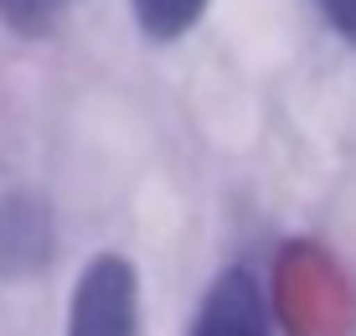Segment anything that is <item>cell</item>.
Listing matches in <instances>:
<instances>
[{"label": "cell", "instance_id": "1", "mask_svg": "<svg viewBox=\"0 0 356 336\" xmlns=\"http://www.w3.org/2000/svg\"><path fill=\"white\" fill-rule=\"evenodd\" d=\"M67 336H140V280L129 259H88V269L72 284Z\"/></svg>", "mask_w": 356, "mask_h": 336}, {"label": "cell", "instance_id": "2", "mask_svg": "<svg viewBox=\"0 0 356 336\" xmlns=\"http://www.w3.org/2000/svg\"><path fill=\"white\" fill-rule=\"evenodd\" d=\"M57 248L52 228V207L36 192H6L0 197V275L6 280H26L36 269H47Z\"/></svg>", "mask_w": 356, "mask_h": 336}, {"label": "cell", "instance_id": "3", "mask_svg": "<svg viewBox=\"0 0 356 336\" xmlns=\"http://www.w3.org/2000/svg\"><path fill=\"white\" fill-rule=\"evenodd\" d=\"M186 336H274L268 300L248 269H222L212 290L202 295Z\"/></svg>", "mask_w": 356, "mask_h": 336}, {"label": "cell", "instance_id": "4", "mask_svg": "<svg viewBox=\"0 0 356 336\" xmlns=\"http://www.w3.org/2000/svg\"><path fill=\"white\" fill-rule=\"evenodd\" d=\"M207 6H212V0H129L134 21H140V31L150 36V42H181V36L207 16Z\"/></svg>", "mask_w": 356, "mask_h": 336}, {"label": "cell", "instance_id": "5", "mask_svg": "<svg viewBox=\"0 0 356 336\" xmlns=\"http://www.w3.org/2000/svg\"><path fill=\"white\" fill-rule=\"evenodd\" d=\"M78 0H0V21L21 36H47Z\"/></svg>", "mask_w": 356, "mask_h": 336}, {"label": "cell", "instance_id": "6", "mask_svg": "<svg viewBox=\"0 0 356 336\" xmlns=\"http://www.w3.org/2000/svg\"><path fill=\"white\" fill-rule=\"evenodd\" d=\"M321 6V16L336 26V36L341 42H351L356 47V0H315Z\"/></svg>", "mask_w": 356, "mask_h": 336}]
</instances>
